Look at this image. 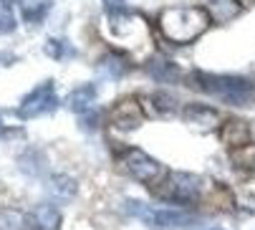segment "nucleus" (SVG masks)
I'll list each match as a JSON object with an SVG mask.
<instances>
[{"label":"nucleus","instance_id":"1","mask_svg":"<svg viewBox=\"0 0 255 230\" xmlns=\"http://www.w3.org/2000/svg\"><path fill=\"white\" fill-rule=\"evenodd\" d=\"M162 35L174 46H190L210 28L212 18L202 5H172L157 18Z\"/></svg>","mask_w":255,"mask_h":230},{"label":"nucleus","instance_id":"2","mask_svg":"<svg viewBox=\"0 0 255 230\" xmlns=\"http://www.w3.org/2000/svg\"><path fill=\"white\" fill-rule=\"evenodd\" d=\"M190 86L220 99L230 106H253L255 104V89L248 79L235 73H207V71H192L190 73Z\"/></svg>","mask_w":255,"mask_h":230},{"label":"nucleus","instance_id":"3","mask_svg":"<svg viewBox=\"0 0 255 230\" xmlns=\"http://www.w3.org/2000/svg\"><path fill=\"white\" fill-rule=\"evenodd\" d=\"M127 215L147 223L152 228H185L190 223H195V215L185 213V210H174V208H149L139 200H124V208H122Z\"/></svg>","mask_w":255,"mask_h":230},{"label":"nucleus","instance_id":"4","mask_svg":"<svg viewBox=\"0 0 255 230\" xmlns=\"http://www.w3.org/2000/svg\"><path fill=\"white\" fill-rule=\"evenodd\" d=\"M122 162H124L127 172L134 180L144 182V185H157L167 177L164 165L159 160H154L152 155H147L144 149H139V147H127L124 155H122Z\"/></svg>","mask_w":255,"mask_h":230},{"label":"nucleus","instance_id":"5","mask_svg":"<svg viewBox=\"0 0 255 230\" xmlns=\"http://www.w3.org/2000/svg\"><path fill=\"white\" fill-rule=\"evenodd\" d=\"M162 190L159 195L169 203H179V205H187L195 203L202 193V180L192 172H167V177L159 182Z\"/></svg>","mask_w":255,"mask_h":230},{"label":"nucleus","instance_id":"6","mask_svg":"<svg viewBox=\"0 0 255 230\" xmlns=\"http://www.w3.org/2000/svg\"><path fill=\"white\" fill-rule=\"evenodd\" d=\"M56 106H58L56 84L48 79L20 99L15 114H18V119H35V117H43V114H51Z\"/></svg>","mask_w":255,"mask_h":230},{"label":"nucleus","instance_id":"7","mask_svg":"<svg viewBox=\"0 0 255 230\" xmlns=\"http://www.w3.org/2000/svg\"><path fill=\"white\" fill-rule=\"evenodd\" d=\"M144 106L134 99V96H127V99H119L112 111H109V124L119 132H134L144 124Z\"/></svg>","mask_w":255,"mask_h":230},{"label":"nucleus","instance_id":"8","mask_svg":"<svg viewBox=\"0 0 255 230\" xmlns=\"http://www.w3.org/2000/svg\"><path fill=\"white\" fill-rule=\"evenodd\" d=\"M182 119L195 129L207 132V129H215L217 124H220V111H217L215 106H207V104H185Z\"/></svg>","mask_w":255,"mask_h":230},{"label":"nucleus","instance_id":"9","mask_svg":"<svg viewBox=\"0 0 255 230\" xmlns=\"http://www.w3.org/2000/svg\"><path fill=\"white\" fill-rule=\"evenodd\" d=\"M141 106H144V114H147V117L169 119V117H174V114H177L179 101H177L172 94H167V91H154V94H149V96H144Z\"/></svg>","mask_w":255,"mask_h":230},{"label":"nucleus","instance_id":"10","mask_svg":"<svg viewBox=\"0 0 255 230\" xmlns=\"http://www.w3.org/2000/svg\"><path fill=\"white\" fill-rule=\"evenodd\" d=\"M28 225L30 230H61L63 225V215L56 205L51 203H41V205H35L28 215Z\"/></svg>","mask_w":255,"mask_h":230},{"label":"nucleus","instance_id":"11","mask_svg":"<svg viewBox=\"0 0 255 230\" xmlns=\"http://www.w3.org/2000/svg\"><path fill=\"white\" fill-rule=\"evenodd\" d=\"M46 190H48V195L56 203H71L76 198V193H79V185H76L74 177H68V175H51L48 182H46Z\"/></svg>","mask_w":255,"mask_h":230},{"label":"nucleus","instance_id":"12","mask_svg":"<svg viewBox=\"0 0 255 230\" xmlns=\"http://www.w3.org/2000/svg\"><path fill=\"white\" fill-rule=\"evenodd\" d=\"M94 101H96V86H94V84H84V86L74 89V91L66 96V106H68L71 111H76V114L91 111Z\"/></svg>","mask_w":255,"mask_h":230},{"label":"nucleus","instance_id":"13","mask_svg":"<svg viewBox=\"0 0 255 230\" xmlns=\"http://www.w3.org/2000/svg\"><path fill=\"white\" fill-rule=\"evenodd\" d=\"M240 10H243V0H210L207 3V13L212 23H228L238 18Z\"/></svg>","mask_w":255,"mask_h":230},{"label":"nucleus","instance_id":"14","mask_svg":"<svg viewBox=\"0 0 255 230\" xmlns=\"http://www.w3.org/2000/svg\"><path fill=\"white\" fill-rule=\"evenodd\" d=\"M147 71H149V76L154 81H159V84H174V81H179V68H177V63H172V61H167V58H152L149 63H147Z\"/></svg>","mask_w":255,"mask_h":230},{"label":"nucleus","instance_id":"15","mask_svg":"<svg viewBox=\"0 0 255 230\" xmlns=\"http://www.w3.org/2000/svg\"><path fill=\"white\" fill-rule=\"evenodd\" d=\"M96 68L106 76V79H122L124 73H129V63L122 53H114V51H109L99 58Z\"/></svg>","mask_w":255,"mask_h":230},{"label":"nucleus","instance_id":"16","mask_svg":"<svg viewBox=\"0 0 255 230\" xmlns=\"http://www.w3.org/2000/svg\"><path fill=\"white\" fill-rule=\"evenodd\" d=\"M53 8V0H20V15L25 23H41Z\"/></svg>","mask_w":255,"mask_h":230},{"label":"nucleus","instance_id":"17","mask_svg":"<svg viewBox=\"0 0 255 230\" xmlns=\"http://www.w3.org/2000/svg\"><path fill=\"white\" fill-rule=\"evenodd\" d=\"M248 137H250V127L248 122H240V119H233L223 127V142L230 144V147H243L248 144Z\"/></svg>","mask_w":255,"mask_h":230},{"label":"nucleus","instance_id":"18","mask_svg":"<svg viewBox=\"0 0 255 230\" xmlns=\"http://www.w3.org/2000/svg\"><path fill=\"white\" fill-rule=\"evenodd\" d=\"M43 51H46V56H51L53 61H71V58H76L74 43L63 41V38H48L46 46H43Z\"/></svg>","mask_w":255,"mask_h":230},{"label":"nucleus","instance_id":"19","mask_svg":"<svg viewBox=\"0 0 255 230\" xmlns=\"http://www.w3.org/2000/svg\"><path fill=\"white\" fill-rule=\"evenodd\" d=\"M28 218L15 210V208H3L0 210V230H28Z\"/></svg>","mask_w":255,"mask_h":230},{"label":"nucleus","instance_id":"20","mask_svg":"<svg viewBox=\"0 0 255 230\" xmlns=\"http://www.w3.org/2000/svg\"><path fill=\"white\" fill-rule=\"evenodd\" d=\"M230 157H233V162L240 165V167H253V165H255V142L243 144V147H235Z\"/></svg>","mask_w":255,"mask_h":230},{"label":"nucleus","instance_id":"21","mask_svg":"<svg viewBox=\"0 0 255 230\" xmlns=\"http://www.w3.org/2000/svg\"><path fill=\"white\" fill-rule=\"evenodd\" d=\"M15 30V20H13V15L5 10L3 15H0V33H13Z\"/></svg>","mask_w":255,"mask_h":230},{"label":"nucleus","instance_id":"22","mask_svg":"<svg viewBox=\"0 0 255 230\" xmlns=\"http://www.w3.org/2000/svg\"><path fill=\"white\" fill-rule=\"evenodd\" d=\"M104 8H106L109 13H117V10H124L127 3H124V0H104Z\"/></svg>","mask_w":255,"mask_h":230},{"label":"nucleus","instance_id":"23","mask_svg":"<svg viewBox=\"0 0 255 230\" xmlns=\"http://www.w3.org/2000/svg\"><path fill=\"white\" fill-rule=\"evenodd\" d=\"M10 134H13V132H10L5 124H3V114H0V142H3L5 137H10Z\"/></svg>","mask_w":255,"mask_h":230},{"label":"nucleus","instance_id":"24","mask_svg":"<svg viewBox=\"0 0 255 230\" xmlns=\"http://www.w3.org/2000/svg\"><path fill=\"white\" fill-rule=\"evenodd\" d=\"M15 3H20V0H3V8H5L8 13H10V8H13Z\"/></svg>","mask_w":255,"mask_h":230},{"label":"nucleus","instance_id":"25","mask_svg":"<svg viewBox=\"0 0 255 230\" xmlns=\"http://www.w3.org/2000/svg\"><path fill=\"white\" fill-rule=\"evenodd\" d=\"M207 230H223V228H207Z\"/></svg>","mask_w":255,"mask_h":230}]
</instances>
